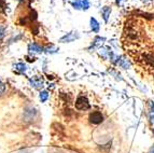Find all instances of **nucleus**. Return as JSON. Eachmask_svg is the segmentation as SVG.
Listing matches in <instances>:
<instances>
[{
	"label": "nucleus",
	"mask_w": 154,
	"mask_h": 153,
	"mask_svg": "<svg viewBox=\"0 0 154 153\" xmlns=\"http://www.w3.org/2000/svg\"><path fill=\"white\" fill-rule=\"evenodd\" d=\"M18 153H29V152H27V151H26V150H21Z\"/></svg>",
	"instance_id": "nucleus-17"
},
{
	"label": "nucleus",
	"mask_w": 154,
	"mask_h": 153,
	"mask_svg": "<svg viewBox=\"0 0 154 153\" xmlns=\"http://www.w3.org/2000/svg\"><path fill=\"white\" fill-rule=\"evenodd\" d=\"M121 1H122V0H116V3H118V5H120V3H121Z\"/></svg>",
	"instance_id": "nucleus-18"
},
{
	"label": "nucleus",
	"mask_w": 154,
	"mask_h": 153,
	"mask_svg": "<svg viewBox=\"0 0 154 153\" xmlns=\"http://www.w3.org/2000/svg\"><path fill=\"white\" fill-rule=\"evenodd\" d=\"M30 82L31 84H32V86H35L36 89H40V87L43 86V81L40 78H35V79L30 80Z\"/></svg>",
	"instance_id": "nucleus-6"
},
{
	"label": "nucleus",
	"mask_w": 154,
	"mask_h": 153,
	"mask_svg": "<svg viewBox=\"0 0 154 153\" xmlns=\"http://www.w3.org/2000/svg\"><path fill=\"white\" fill-rule=\"evenodd\" d=\"M48 97H49V93L46 92V91H42V92L40 93V96H39V98H40V100H41L42 102H44V101H46Z\"/></svg>",
	"instance_id": "nucleus-10"
},
{
	"label": "nucleus",
	"mask_w": 154,
	"mask_h": 153,
	"mask_svg": "<svg viewBox=\"0 0 154 153\" xmlns=\"http://www.w3.org/2000/svg\"><path fill=\"white\" fill-rule=\"evenodd\" d=\"M5 28L3 26H0V42L2 41L3 37H5Z\"/></svg>",
	"instance_id": "nucleus-13"
},
{
	"label": "nucleus",
	"mask_w": 154,
	"mask_h": 153,
	"mask_svg": "<svg viewBox=\"0 0 154 153\" xmlns=\"http://www.w3.org/2000/svg\"><path fill=\"white\" fill-rule=\"evenodd\" d=\"M28 51L30 53H42L44 51V48L37 43H30L28 45Z\"/></svg>",
	"instance_id": "nucleus-4"
},
{
	"label": "nucleus",
	"mask_w": 154,
	"mask_h": 153,
	"mask_svg": "<svg viewBox=\"0 0 154 153\" xmlns=\"http://www.w3.org/2000/svg\"><path fill=\"white\" fill-rule=\"evenodd\" d=\"M72 7L75 9H82V0H75V1H73V2L71 3Z\"/></svg>",
	"instance_id": "nucleus-11"
},
{
	"label": "nucleus",
	"mask_w": 154,
	"mask_h": 153,
	"mask_svg": "<svg viewBox=\"0 0 154 153\" xmlns=\"http://www.w3.org/2000/svg\"><path fill=\"white\" fill-rule=\"evenodd\" d=\"M90 22H91V28H92V30L94 31V33H98V31H99V24H98L97 20L94 17H92Z\"/></svg>",
	"instance_id": "nucleus-7"
},
{
	"label": "nucleus",
	"mask_w": 154,
	"mask_h": 153,
	"mask_svg": "<svg viewBox=\"0 0 154 153\" xmlns=\"http://www.w3.org/2000/svg\"><path fill=\"white\" fill-rule=\"evenodd\" d=\"M78 38V35H75V33H67L66 36L63 37L62 39H60V42H71V41H73L75 39Z\"/></svg>",
	"instance_id": "nucleus-5"
},
{
	"label": "nucleus",
	"mask_w": 154,
	"mask_h": 153,
	"mask_svg": "<svg viewBox=\"0 0 154 153\" xmlns=\"http://www.w3.org/2000/svg\"><path fill=\"white\" fill-rule=\"evenodd\" d=\"M90 102L88 98L84 96H79L75 100V108L78 110H88L90 109Z\"/></svg>",
	"instance_id": "nucleus-2"
},
{
	"label": "nucleus",
	"mask_w": 154,
	"mask_h": 153,
	"mask_svg": "<svg viewBox=\"0 0 154 153\" xmlns=\"http://www.w3.org/2000/svg\"><path fill=\"white\" fill-rule=\"evenodd\" d=\"M5 85L0 81V95H2L5 93Z\"/></svg>",
	"instance_id": "nucleus-14"
},
{
	"label": "nucleus",
	"mask_w": 154,
	"mask_h": 153,
	"mask_svg": "<svg viewBox=\"0 0 154 153\" xmlns=\"http://www.w3.org/2000/svg\"><path fill=\"white\" fill-rule=\"evenodd\" d=\"M148 153H154V145H153V147H151V149H150V151Z\"/></svg>",
	"instance_id": "nucleus-16"
},
{
	"label": "nucleus",
	"mask_w": 154,
	"mask_h": 153,
	"mask_svg": "<svg viewBox=\"0 0 154 153\" xmlns=\"http://www.w3.org/2000/svg\"><path fill=\"white\" fill-rule=\"evenodd\" d=\"M88 120H90L91 123H93V124H100V123H103V115L101 112H99V111H94V112H92L90 114V117H88Z\"/></svg>",
	"instance_id": "nucleus-3"
},
{
	"label": "nucleus",
	"mask_w": 154,
	"mask_h": 153,
	"mask_svg": "<svg viewBox=\"0 0 154 153\" xmlns=\"http://www.w3.org/2000/svg\"><path fill=\"white\" fill-rule=\"evenodd\" d=\"M150 120H151V123L153 124V126H154V115H151V117H150Z\"/></svg>",
	"instance_id": "nucleus-15"
},
{
	"label": "nucleus",
	"mask_w": 154,
	"mask_h": 153,
	"mask_svg": "<svg viewBox=\"0 0 154 153\" xmlns=\"http://www.w3.org/2000/svg\"><path fill=\"white\" fill-rule=\"evenodd\" d=\"M110 13H111V9L109 7H103V11H101V14H103V17L106 22H108V18L110 16Z\"/></svg>",
	"instance_id": "nucleus-8"
},
{
	"label": "nucleus",
	"mask_w": 154,
	"mask_h": 153,
	"mask_svg": "<svg viewBox=\"0 0 154 153\" xmlns=\"http://www.w3.org/2000/svg\"><path fill=\"white\" fill-rule=\"evenodd\" d=\"M18 1H22V0H18Z\"/></svg>",
	"instance_id": "nucleus-19"
},
{
	"label": "nucleus",
	"mask_w": 154,
	"mask_h": 153,
	"mask_svg": "<svg viewBox=\"0 0 154 153\" xmlns=\"http://www.w3.org/2000/svg\"><path fill=\"white\" fill-rule=\"evenodd\" d=\"M90 8V2L88 0H82V9L83 10H88Z\"/></svg>",
	"instance_id": "nucleus-12"
},
{
	"label": "nucleus",
	"mask_w": 154,
	"mask_h": 153,
	"mask_svg": "<svg viewBox=\"0 0 154 153\" xmlns=\"http://www.w3.org/2000/svg\"><path fill=\"white\" fill-rule=\"evenodd\" d=\"M37 117V110L35 108H31V107H28L26 108L24 110V113H23V119L25 122L27 123H30L32 122Z\"/></svg>",
	"instance_id": "nucleus-1"
},
{
	"label": "nucleus",
	"mask_w": 154,
	"mask_h": 153,
	"mask_svg": "<svg viewBox=\"0 0 154 153\" xmlns=\"http://www.w3.org/2000/svg\"><path fill=\"white\" fill-rule=\"evenodd\" d=\"M15 69L20 72H25L27 68H26V65H24L23 63H18L15 65Z\"/></svg>",
	"instance_id": "nucleus-9"
}]
</instances>
